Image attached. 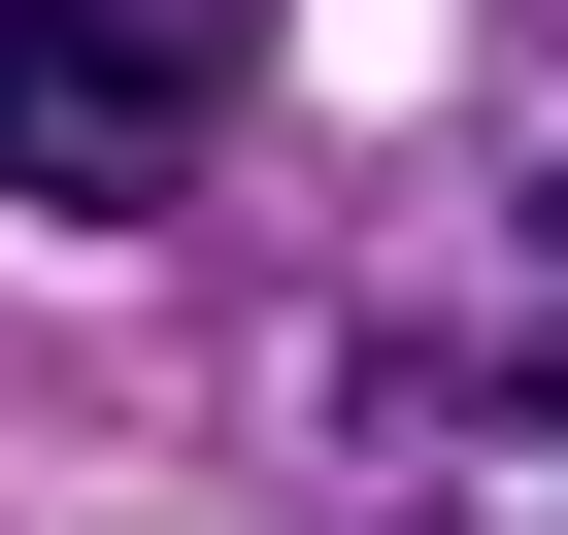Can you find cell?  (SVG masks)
<instances>
[{
	"instance_id": "cell-1",
	"label": "cell",
	"mask_w": 568,
	"mask_h": 535,
	"mask_svg": "<svg viewBox=\"0 0 568 535\" xmlns=\"http://www.w3.org/2000/svg\"><path fill=\"white\" fill-rule=\"evenodd\" d=\"M168 168H201L168 0H0V201H168Z\"/></svg>"
}]
</instances>
